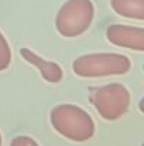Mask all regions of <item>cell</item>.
<instances>
[{
  "label": "cell",
  "instance_id": "cell-10",
  "mask_svg": "<svg viewBox=\"0 0 144 146\" xmlns=\"http://www.w3.org/2000/svg\"><path fill=\"white\" fill-rule=\"evenodd\" d=\"M1 143H3V139H1V133H0V146H1Z\"/></svg>",
  "mask_w": 144,
  "mask_h": 146
},
{
  "label": "cell",
  "instance_id": "cell-7",
  "mask_svg": "<svg viewBox=\"0 0 144 146\" xmlns=\"http://www.w3.org/2000/svg\"><path fill=\"white\" fill-rule=\"evenodd\" d=\"M110 6L122 17L144 20V0H110Z\"/></svg>",
  "mask_w": 144,
  "mask_h": 146
},
{
  "label": "cell",
  "instance_id": "cell-4",
  "mask_svg": "<svg viewBox=\"0 0 144 146\" xmlns=\"http://www.w3.org/2000/svg\"><path fill=\"white\" fill-rule=\"evenodd\" d=\"M89 101L103 119L113 122L127 112L130 106V92L124 85L113 82L91 88Z\"/></svg>",
  "mask_w": 144,
  "mask_h": 146
},
{
  "label": "cell",
  "instance_id": "cell-2",
  "mask_svg": "<svg viewBox=\"0 0 144 146\" xmlns=\"http://www.w3.org/2000/svg\"><path fill=\"white\" fill-rule=\"evenodd\" d=\"M130 70H132L130 58L116 52L85 54L78 57L72 62V71L82 78L124 75Z\"/></svg>",
  "mask_w": 144,
  "mask_h": 146
},
{
  "label": "cell",
  "instance_id": "cell-6",
  "mask_svg": "<svg viewBox=\"0 0 144 146\" xmlns=\"http://www.w3.org/2000/svg\"><path fill=\"white\" fill-rule=\"evenodd\" d=\"M20 54H21V57H23L28 64H31L33 67H36V68L40 71L41 77H43L47 82L57 84V82H59V81L62 80L64 71H62V68H61L57 62L48 61V60L40 57L38 54H36L34 51H31L30 48H26V47L20 50Z\"/></svg>",
  "mask_w": 144,
  "mask_h": 146
},
{
  "label": "cell",
  "instance_id": "cell-5",
  "mask_svg": "<svg viewBox=\"0 0 144 146\" xmlns=\"http://www.w3.org/2000/svg\"><path fill=\"white\" fill-rule=\"evenodd\" d=\"M106 38L116 47L143 51L144 50V29L126 26V24H112L106 30Z\"/></svg>",
  "mask_w": 144,
  "mask_h": 146
},
{
  "label": "cell",
  "instance_id": "cell-9",
  "mask_svg": "<svg viewBox=\"0 0 144 146\" xmlns=\"http://www.w3.org/2000/svg\"><path fill=\"white\" fill-rule=\"evenodd\" d=\"M10 146H40V145H38L33 138L26 136V135H20V136L13 138Z\"/></svg>",
  "mask_w": 144,
  "mask_h": 146
},
{
  "label": "cell",
  "instance_id": "cell-1",
  "mask_svg": "<svg viewBox=\"0 0 144 146\" xmlns=\"http://www.w3.org/2000/svg\"><path fill=\"white\" fill-rule=\"evenodd\" d=\"M49 122L61 136L72 142H86L93 138L96 131L92 116L74 104L54 106L49 112Z\"/></svg>",
  "mask_w": 144,
  "mask_h": 146
},
{
  "label": "cell",
  "instance_id": "cell-3",
  "mask_svg": "<svg viewBox=\"0 0 144 146\" xmlns=\"http://www.w3.org/2000/svg\"><path fill=\"white\" fill-rule=\"evenodd\" d=\"M95 17L92 0H66L57 13V31L66 38L82 36L91 27Z\"/></svg>",
  "mask_w": 144,
  "mask_h": 146
},
{
  "label": "cell",
  "instance_id": "cell-8",
  "mask_svg": "<svg viewBox=\"0 0 144 146\" xmlns=\"http://www.w3.org/2000/svg\"><path fill=\"white\" fill-rule=\"evenodd\" d=\"M10 62H11V48L6 37L0 31V71L7 70Z\"/></svg>",
  "mask_w": 144,
  "mask_h": 146
}]
</instances>
